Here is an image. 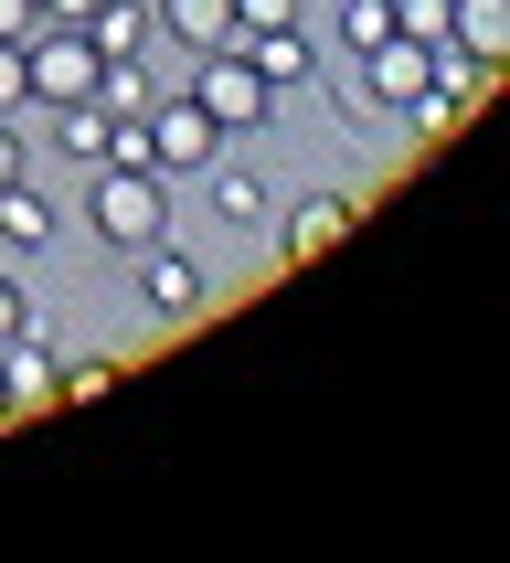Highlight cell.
I'll return each mask as SVG.
<instances>
[{"label":"cell","instance_id":"cell-15","mask_svg":"<svg viewBox=\"0 0 510 563\" xmlns=\"http://www.w3.org/2000/svg\"><path fill=\"white\" fill-rule=\"evenodd\" d=\"M11 107H32V64H22V43H0V118Z\"/></svg>","mask_w":510,"mask_h":563},{"label":"cell","instance_id":"cell-16","mask_svg":"<svg viewBox=\"0 0 510 563\" xmlns=\"http://www.w3.org/2000/svg\"><path fill=\"white\" fill-rule=\"evenodd\" d=\"M22 330H32V298H22L11 277H0V341H22Z\"/></svg>","mask_w":510,"mask_h":563},{"label":"cell","instance_id":"cell-8","mask_svg":"<svg viewBox=\"0 0 510 563\" xmlns=\"http://www.w3.org/2000/svg\"><path fill=\"white\" fill-rule=\"evenodd\" d=\"M149 22L181 54H213V43H234V0H149Z\"/></svg>","mask_w":510,"mask_h":563},{"label":"cell","instance_id":"cell-2","mask_svg":"<svg viewBox=\"0 0 510 563\" xmlns=\"http://www.w3.org/2000/svg\"><path fill=\"white\" fill-rule=\"evenodd\" d=\"M191 107L223 128V139H245V128H266V107H277V86L255 75L234 43H213V54H191Z\"/></svg>","mask_w":510,"mask_h":563},{"label":"cell","instance_id":"cell-4","mask_svg":"<svg viewBox=\"0 0 510 563\" xmlns=\"http://www.w3.org/2000/svg\"><path fill=\"white\" fill-rule=\"evenodd\" d=\"M351 223H362V202H351V191H309V202H298V213H287V266H309V255H330L351 234Z\"/></svg>","mask_w":510,"mask_h":563},{"label":"cell","instance_id":"cell-11","mask_svg":"<svg viewBox=\"0 0 510 563\" xmlns=\"http://www.w3.org/2000/svg\"><path fill=\"white\" fill-rule=\"evenodd\" d=\"M75 32H86L96 54H149V32H159V22H149V0H96Z\"/></svg>","mask_w":510,"mask_h":563},{"label":"cell","instance_id":"cell-14","mask_svg":"<svg viewBox=\"0 0 510 563\" xmlns=\"http://www.w3.org/2000/svg\"><path fill=\"white\" fill-rule=\"evenodd\" d=\"M382 32H393V0H341V43L351 54H373Z\"/></svg>","mask_w":510,"mask_h":563},{"label":"cell","instance_id":"cell-3","mask_svg":"<svg viewBox=\"0 0 510 563\" xmlns=\"http://www.w3.org/2000/svg\"><path fill=\"white\" fill-rule=\"evenodd\" d=\"M138 150H149V170L159 181H181V170H213V150H223V128L191 107V86L181 96H159L149 118H138Z\"/></svg>","mask_w":510,"mask_h":563},{"label":"cell","instance_id":"cell-13","mask_svg":"<svg viewBox=\"0 0 510 563\" xmlns=\"http://www.w3.org/2000/svg\"><path fill=\"white\" fill-rule=\"evenodd\" d=\"M213 213L223 223H266V181L255 170H213Z\"/></svg>","mask_w":510,"mask_h":563},{"label":"cell","instance_id":"cell-1","mask_svg":"<svg viewBox=\"0 0 510 563\" xmlns=\"http://www.w3.org/2000/svg\"><path fill=\"white\" fill-rule=\"evenodd\" d=\"M86 223H96L118 255L159 245V234H170V181L138 170V159H107V170H96V213H86Z\"/></svg>","mask_w":510,"mask_h":563},{"label":"cell","instance_id":"cell-12","mask_svg":"<svg viewBox=\"0 0 510 563\" xmlns=\"http://www.w3.org/2000/svg\"><path fill=\"white\" fill-rule=\"evenodd\" d=\"M0 245H54V202L32 181H0Z\"/></svg>","mask_w":510,"mask_h":563},{"label":"cell","instance_id":"cell-17","mask_svg":"<svg viewBox=\"0 0 510 563\" xmlns=\"http://www.w3.org/2000/svg\"><path fill=\"white\" fill-rule=\"evenodd\" d=\"M32 22H43V11H32V0H0V43H22Z\"/></svg>","mask_w":510,"mask_h":563},{"label":"cell","instance_id":"cell-10","mask_svg":"<svg viewBox=\"0 0 510 563\" xmlns=\"http://www.w3.org/2000/svg\"><path fill=\"white\" fill-rule=\"evenodd\" d=\"M446 43L478 64H500L510 54V0H446Z\"/></svg>","mask_w":510,"mask_h":563},{"label":"cell","instance_id":"cell-7","mask_svg":"<svg viewBox=\"0 0 510 563\" xmlns=\"http://www.w3.org/2000/svg\"><path fill=\"white\" fill-rule=\"evenodd\" d=\"M138 298H149L159 319L202 309V266H191V255H170V245H138Z\"/></svg>","mask_w":510,"mask_h":563},{"label":"cell","instance_id":"cell-6","mask_svg":"<svg viewBox=\"0 0 510 563\" xmlns=\"http://www.w3.org/2000/svg\"><path fill=\"white\" fill-rule=\"evenodd\" d=\"M234 54H245L266 86H309V75H319V54H309V32H298V22H277V32H234Z\"/></svg>","mask_w":510,"mask_h":563},{"label":"cell","instance_id":"cell-5","mask_svg":"<svg viewBox=\"0 0 510 563\" xmlns=\"http://www.w3.org/2000/svg\"><path fill=\"white\" fill-rule=\"evenodd\" d=\"M362 96H373V107H414V96H425V43L382 32L373 54H362Z\"/></svg>","mask_w":510,"mask_h":563},{"label":"cell","instance_id":"cell-9","mask_svg":"<svg viewBox=\"0 0 510 563\" xmlns=\"http://www.w3.org/2000/svg\"><path fill=\"white\" fill-rule=\"evenodd\" d=\"M0 405H11V415L54 405V351L32 341V330H22V341H0Z\"/></svg>","mask_w":510,"mask_h":563},{"label":"cell","instance_id":"cell-18","mask_svg":"<svg viewBox=\"0 0 510 563\" xmlns=\"http://www.w3.org/2000/svg\"><path fill=\"white\" fill-rule=\"evenodd\" d=\"M32 11H43V22H86L96 0H32Z\"/></svg>","mask_w":510,"mask_h":563}]
</instances>
